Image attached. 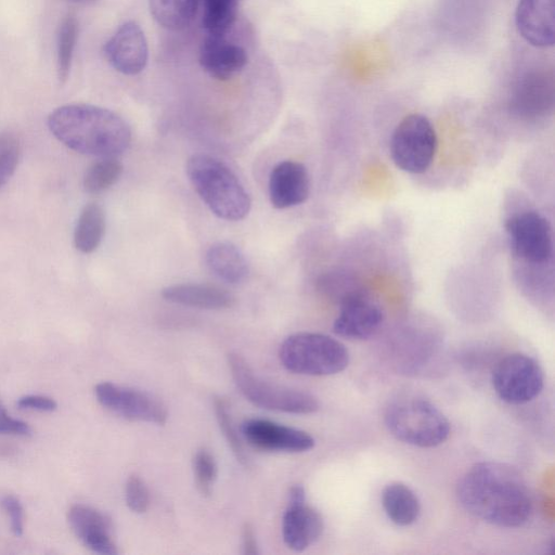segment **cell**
<instances>
[{
    "instance_id": "obj_1",
    "label": "cell",
    "mask_w": 555,
    "mask_h": 555,
    "mask_svg": "<svg viewBox=\"0 0 555 555\" xmlns=\"http://www.w3.org/2000/svg\"><path fill=\"white\" fill-rule=\"evenodd\" d=\"M456 494L470 515L499 527L522 526L532 513L525 479L517 469L499 462L472 466L460 479Z\"/></svg>"
},
{
    "instance_id": "obj_2",
    "label": "cell",
    "mask_w": 555,
    "mask_h": 555,
    "mask_svg": "<svg viewBox=\"0 0 555 555\" xmlns=\"http://www.w3.org/2000/svg\"><path fill=\"white\" fill-rule=\"evenodd\" d=\"M48 126L67 147L103 158L122 154L131 142V130L119 115L91 104L60 106L49 115Z\"/></svg>"
},
{
    "instance_id": "obj_3",
    "label": "cell",
    "mask_w": 555,
    "mask_h": 555,
    "mask_svg": "<svg viewBox=\"0 0 555 555\" xmlns=\"http://www.w3.org/2000/svg\"><path fill=\"white\" fill-rule=\"evenodd\" d=\"M186 175L198 196L217 217L238 221L248 215L250 197L223 162L210 155L195 154L188 159Z\"/></svg>"
},
{
    "instance_id": "obj_4",
    "label": "cell",
    "mask_w": 555,
    "mask_h": 555,
    "mask_svg": "<svg viewBox=\"0 0 555 555\" xmlns=\"http://www.w3.org/2000/svg\"><path fill=\"white\" fill-rule=\"evenodd\" d=\"M385 423L395 438L420 448L439 446L450 435V423L443 413L418 397L400 398L390 403Z\"/></svg>"
},
{
    "instance_id": "obj_5",
    "label": "cell",
    "mask_w": 555,
    "mask_h": 555,
    "mask_svg": "<svg viewBox=\"0 0 555 555\" xmlns=\"http://www.w3.org/2000/svg\"><path fill=\"white\" fill-rule=\"evenodd\" d=\"M282 365L296 374L325 376L344 371L349 352L339 340L324 334L301 332L288 336L281 345Z\"/></svg>"
},
{
    "instance_id": "obj_6",
    "label": "cell",
    "mask_w": 555,
    "mask_h": 555,
    "mask_svg": "<svg viewBox=\"0 0 555 555\" xmlns=\"http://www.w3.org/2000/svg\"><path fill=\"white\" fill-rule=\"evenodd\" d=\"M228 364L236 387L257 406L293 414H310L320 408L318 399L311 393L259 377L238 353H229Z\"/></svg>"
},
{
    "instance_id": "obj_7",
    "label": "cell",
    "mask_w": 555,
    "mask_h": 555,
    "mask_svg": "<svg viewBox=\"0 0 555 555\" xmlns=\"http://www.w3.org/2000/svg\"><path fill=\"white\" fill-rule=\"evenodd\" d=\"M437 150V134L422 114L405 116L395 128L390 155L395 165L409 173H423L431 165Z\"/></svg>"
},
{
    "instance_id": "obj_8",
    "label": "cell",
    "mask_w": 555,
    "mask_h": 555,
    "mask_svg": "<svg viewBox=\"0 0 555 555\" xmlns=\"http://www.w3.org/2000/svg\"><path fill=\"white\" fill-rule=\"evenodd\" d=\"M504 228L509 247L517 258L531 264H543L552 259V225L540 212H516L505 220Z\"/></svg>"
},
{
    "instance_id": "obj_9",
    "label": "cell",
    "mask_w": 555,
    "mask_h": 555,
    "mask_svg": "<svg viewBox=\"0 0 555 555\" xmlns=\"http://www.w3.org/2000/svg\"><path fill=\"white\" fill-rule=\"evenodd\" d=\"M544 376L539 363L524 353H512L502 359L492 372L496 395L511 404L531 401L542 390Z\"/></svg>"
},
{
    "instance_id": "obj_10",
    "label": "cell",
    "mask_w": 555,
    "mask_h": 555,
    "mask_svg": "<svg viewBox=\"0 0 555 555\" xmlns=\"http://www.w3.org/2000/svg\"><path fill=\"white\" fill-rule=\"evenodd\" d=\"M94 395L102 406L126 420L157 425L167 421L166 406L145 391L103 382L94 387Z\"/></svg>"
},
{
    "instance_id": "obj_11",
    "label": "cell",
    "mask_w": 555,
    "mask_h": 555,
    "mask_svg": "<svg viewBox=\"0 0 555 555\" xmlns=\"http://www.w3.org/2000/svg\"><path fill=\"white\" fill-rule=\"evenodd\" d=\"M321 514L306 503L302 486L295 485L288 491V502L282 520L284 543L295 552H301L317 542L323 533Z\"/></svg>"
},
{
    "instance_id": "obj_12",
    "label": "cell",
    "mask_w": 555,
    "mask_h": 555,
    "mask_svg": "<svg viewBox=\"0 0 555 555\" xmlns=\"http://www.w3.org/2000/svg\"><path fill=\"white\" fill-rule=\"evenodd\" d=\"M384 313L380 306L369 294L353 292L346 295L333 324V331L340 337L365 339L382 325Z\"/></svg>"
},
{
    "instance_id": "obj_13",
    "label": "cell",
    "mask_w": 555,
    "mask_h": 555,
    "mask_svg": "<svg viewBox=\"0 0 555 555\" xmlns=\"http://www.w3.org/2000/svg\"><path fill=\"white\" fill-rule=\"evenodd\" d=\"M241 433L250 446L264 451L297 453L314 447V439L308 433L268 420H246Z\"/></svg>"
},
{
    "instance_id": "obj_14",
    "label": "cell",
    "mask_w": 555,
    "mask_h": 555,
    "mask_svg": "<svg viewBox=\"0 0 555 555\" xmlns=\"http://www.w3.org/2000/svg\"><path fill=\"white\" fill-rule=\"evenodd\" d=\"M103 50L111 66L128 76L141 73L149 60L144 31L133 21L121 24L106 41Z\"/></svg>"
},
{
    "instance_id": "obj_15",
    "label": "cell",
    "mask_w": 555,
    "mask_h": 555,
    "mask_svg": "<svg viewBox=\"0 0 555 555\" xmlns=\"http://www.w3.org/2000/svg\"><path fill=\"white\" fill-rule=\"evenodd\" d=\"M67 520L76 537L92 552L118 554L112 538V520L103 512L86 504H75L68 509Z\"/></svg>"
},
{
    "instance_id": "obj_16",
    "label": "cell",
    "mask_w": 555,
    "mask_h": 555,
    "mask_svg": "<svg viewBox=\"0 0 555 555\" xmlns=\"http://www.w3.org/2000/svg\"><path fill=\"white\" fill-rule=\"evenodd\" d=\"M268 189L270 202L278 209L302 204L310 194V178L306 166L294 160L279 163L271 170Z\"/></svg>"
},
{
    "instance_id": "obj_17",
    "label": "cell",
    "mask_w": 555,
    "mask_h": 555,
    "mask_svg": "<svg viewBox=\"0 0 555 555\" xmlns=\"http://www.w3.org/2000/svg\"><path fill=\"white\" fill-rule=\"evenodd\" d=\"M515 22L521 37L534 47L555 41V0H519Z\"/></svg>"
},
{
    "instance_id": "obj_18",
    "label": "cell",
    "mask_w": 555,
    "mask_h": 555,
    "mask_svg": "<svg viewBox=\"0 0 555 555\" xmlns=\"http://www.w3.org/2000/svg\"><path fill=\"white\" fill-rule=\"evenodd\" d=\"M198 61L209 76L227 80L245 67L247 54L243 47L228 41L224 36L207 35L201 46Z\"/></svg>"
},
{
    "instance_id": "obj_19",
    "label": "cell",
    "mask_w": 555,
    "mask_h": 555,
    "mask_svg": "<svg viewBox=\"0 0 555 555\" xmlns=\"http://www.w3.org/2000/svg\"><path fill=\"white\" fill-rule=\"evenodd\" d=\"M162 296L167 301L208 310H220L232 307L234 296L225 289L209 284L183 283L165 287Z\"/></svg>"
},
{
    "instance_id": "obj_20",
    "label": "cell",
    "mask_w": 555,
    "mask_h": 555,
    "mask_svg": "<svg viewBox=\"0 0 555 555\" xmlns=\"http://www.w3.org/2000/svg\"><path fill=\"white\" fill-rule=\"evenodd\" d=\"M205 261L214 275L229 284L242 283L249 273L245 256L230 242L212 244L206 251Z\"/></svg>"
},
{
    "instance_id": "obj_21",
    "label": "cell",
    "mask_w": 555,
    "mask_h": 555,
    "mask_svg": "<svg viewBox=\"0 0 555 555\" xmlns=\"http://www.w3.org/2000/svg\"><path fill=\"white\" fill-rule=\"evenodd\" d=\"M382 502L388 518L398 526H409L418 518L420 501L413 490L402 482L387 485L382 493Z\"/></svg>"
},
{
    "instance_id": "obj_22",
    "label": "cell",
    "mask_w": 555,
    "mask_h": 555,
    "mask_svg": "<svg viewBox=\"0 0 555 555\" xmlns=\"http://www.w3.org/2000/svg\"><path fill=\"white\" fill-rule=\"evenodd\" d=\"M105 232V214L96 203H90L81 210L74 232L75 247L83 253L94 251Z\"/></svg>"
},
{
    "instance_id": "obj_23",
    "label": "cell",
    "mask_w": 555,
    "mask_h": 555,
    "mask_svg": "<svg viewBox=\"0 0 555 555\" xmlns=\"http://www.w3.org/2000/svg\"><path fill=\"white\" fill-rule=\"evenodd\" d=\"M199 0H149L154 20L164 28L180 30L195 17Z\"/></svg>"
},
{
    "instance_id": "obj_24",
    "label": "cell",
    "mask_w": 555,
    "mask_h": 555,
    "mask_svg": "<svg viewBox=\"0 0 555 555\" xmlns=\"http://www.w3.org/2000/svg\"><path fill=\"white\" fill-rule=\"evenodd\" d=\"M238 0H203L202 24L207 35L224 36L236 18Z\"/></svg>"
},
{
    "instance_id": "obj_25",
    "label": "cell",
    "mask_w": 555,
    "mask_h": 555,
    "mask_svg": "<svg viewBox=\"0 0 555 555\" xmlns=\"http://www.w3.org/2000/svg\"><path fill=\"white\" fill-rule=\"evenodd\" d=\"M77 38V18L74 14H67L60 25L56 40L57 77L62 83H64L69 76Z\"/></svg>"
},
{
    "instance_id": "obj_26",
    "label": "cell",
    "mask_w": 555,
    "mask_h": 555,
    "mask_svg": "<svg viewBox=\"0 0 555 555\" xmlns=\"http://www.w3.org/2000/svg\"><path fill=\"white\" fill-rule=\"evenodd\" d=\"M122 173V165L114 157H104L88 168L83 188L90 194H99L114 185Z\"/></svg>"
},
{
    "instance_id": "obj_27",
    "label": "cell",
    "mask_w": 555,
    "mask_h": 555,
    "mask_svg": "<svg viewBox=\"0 0 555 555\" xmlns=\"http://www.w3.org/2000/svg\"><path fill=\"white\" fill-rule=\"evenodd\" d=\"M214 408L219 427L234 456L242 465L248 466V455L235 428L225 400L221 397H216L214 399Z\"/></svg>"
},
{
    "instance_id": "obj_28",
    "label": "cell",
    "mask_w": 555,
    "mask_h": 555,
    "mask_svg": "<svg viewBox=\"0 0 555 555\" xmlns=\"http://www.w3.org/2000/svg\"><path fill=\"white\" fill-rule=\"evenodd\" d=\"M553 94V81L541 73H531L527 75L519 85L517 95L522 105L530 101L535 108L539 104H544Z\"/></svg>"
},
{
    "instance_id": "obj_29",
    "label": "cell",
    "mask_w": 555,
    "mask_h": 555,
    "mask_svg": "<svg viewBox=\"0 0 555 555\" xmlns=\"http://www.w3.org/2000/svg\"><path fill=\"white\" fill-rule=\"evenodd\" d=\"M193 472L197 490L203 495H210L217 478V464L214 455L206 449L196 451L193 457Z\"/></svg>"
},
{
    "instance_id": "obj_30",
    "label": "cell",
    "mask_w": 555,
    "mask_h": 555,
    "mask_svg": "<svg viewBox=\"0 0 555 555\" xmlns=\"http://www.w3.org/2000/svg\"><path fill=\"white\" fill-rule=\"evenodd\" d=\"M21 157L18 138L9 131L0 133V188L11 179Z\"/></svg>"
},
{
    "instance_id": "obj_31",
    "label": "cell",
    "mask_w": 555,
    "mask_h": 555,
    "mask_svg": "<svg viewBox=\"0 0 555 555\" xmlns=\"http://www.w3.org/2000/svg\"><path fill=\"white\" fill-rule=\"evenodd\" d=\"M125 498L128 507L138 514L146 512L150 494L144 481L137 475L128 478L125 487Z\"/></svg>"
},
{
    "instance_id": "obj_32",
    "label": "cell",
    "mask_w": 555,
    "mask_h": 555,
    "mask_svg": "<svg viewBox=\"0 0 555 555\" xmlns=\"http://www.w3.org/2000/svg\"><path fill=\"white\" fill-rule=\"evenodd\" d=\"M0 506L9 518L12 532L16 537L22 535L24 532L25 515L18 498L13 494H4L0 498Z\"/></svg>"
},
{
    "instance_id": "obj_33",
    "label": "cell",
    "mask_w": 555,
    "mask_h": 555,
    "mask_svg": "<svg viewBox=\"0 0 555 555\" xmlns=\"http://www.w3.org/2000/svg\"><path fill=\"white\" fill-rule=\"evenodd\" d=\"M31 428L21 420L12 417L0 400V435L29 436Z\"/></svg>"
},
{
    "instance_id": "obj_34",
    "label": "cell",
    "mask_w": 555,
    "mask_h": 555,
    "mask_svg": "<svg viewBox=\"0 0 555 555\" xmlns=\"http://www.w3.org/2000/svg\"><path fill=\"white\" fill-rule=\"evenodd\" d=\"M16 405L21 410L52 412L57 408L56 401L42 395H26L17 399Z\"/></svg>"
},
{
    "instance_id": "obj_35",
    "label": "cell",
    "mask_w": 555,
    "mask_h": 555,
    "mask_svg": "<svg viewBox=\"0 0 555 555\" xmlns=\"http://www.w3.org/2000/svg\"><path fill=\"white\" fill-rule=\"evenodd\" d=\"M243 553L247 555H257L258 544L254 528L249 524H245L242 532Z\"/></svg>"
},
{
    "instance_id": "obj_36",
    "label": "cell",
    "mask_w": 555,
    "mask_h": 555,
    "mask_svg": "<svg viewBox=\"0 0 555 555\" xmlns=\"http://www.w3.org/2000/svg\"><path fill=\"white\" fill-rule=\"evenodd\" d=\"M72 2H75V3H89V2H92L94 0H69Z\"/></svg>"
}]
</instances>
